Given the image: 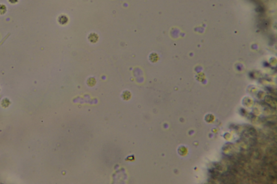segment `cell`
I'll list each match as a JSON object with an SVG mask.
<instances>
[{
    "mask_svg": "<svg viewBox=\"0 0 277 184\" xmlns=\"http://www.w3.org/2000/svg\"><path fill=\"white\" fill-rule=\"evenodd\" d=\"M58 21L61 25H65L68 22V18L66 16L61 15L58 17Z\"/></svg>",
    "mask_w": 277,
    "mask_h": 184,
    "instance_id": "obj_1",
    "label": "cell"
},
{
    "mask_svg": "<svg viewBox=\"0 0 277 184\" xmlns=\"http://www.w3.org/2000/svg\"><path fill=\"white\" fill-rule=\"evenodd\" d=\"M7 12V7L5 5L0 4V15H4Z\"/></svg>",
    "mask_w": 277,
    "mask_h": 184,
    "instance_id": "obj_2",
    "label": "cell"
},
{
    "mask_svg": "<svg viewBox=\"0 0 277 184\" xmlns=\"http://www.w3.org/2000/svg\"><path fill=\"white\" fill-rule=\"evenodd\" d=\"M98 39V37L97 35L95 34H92L89 36V40L92 42H95Z\"/></svg>",
    "mask_w": 277,
    "mask_h": 184,
    "instance_id": "obj_3",
    "label": "cell"
},
{
    "mask_svg": "<svg viewBox=\"0 0 277 184\" xmlns=\"http://www.w3.org/2000/svg\"><path fill=\"white\" fill-rule=\"evenodd\" d=\"M8 1L11 4H16L18 2L19 0H8Z\"/></svg>",
    "mask_w": 277,
    "mask_h": 184,
    "instance_id": "obj_4",
    "label": "cell"
}]
</instances>
